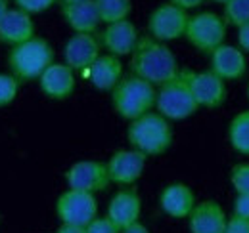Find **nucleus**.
<instances>
[{"mask_svg":"<svg viewBox=\"0 0 249 233\" xmlns=\"http://www.w3.org/2000/svg\"><path fill=\"white\" fill-rule=\"evenodd\" d=\"M130 71L132 75L159 88L165 83L177 79L182 69L178 65L177 56L165 42H159L150 34H146L140 36L136 48L130 54Z\"/></svg>","mask_w":249,"mask_h":233,"instance_id":"nucleus-1","label":"nucleus"},{"mask_svg":"<svg viewBox=\"0 0 249 233\" xmlns=\"http://www.w3.org/2000/svg\"><path fill=\"white\" fill-rule=\"evenodd\" d=\"M173 126L157 111H150L128 122L126 140L130 149L140 151L146 157H159L173 146Z\"/></svg>","mask_w":249,"mask_h":233,"instance_id":"nucleus-2","label":"nucleus"},{"mask_svg":"<svg viewBox=\"0 0 249 233\" xmlns=\"http://www.w3.org/2000/svg\"><path fill=\"white\" fill-rule=\"evenodd\" d=\"M54 48L42 36H33L29 40L12 46L8 52L10 75H14L19 83L38 81L40 75L54 63Z\"/></svg>","mask_w":249,"mask_h":233,"instance_id":"nucleus-3","label":"nucleus"},{"mask_svg":"<svg viewBox=\"0 0 249 233\" xmlns=\"http://www.w3.org/2000/svg\"><path fill=\"white\" fill-rule=\"evenodd\" d=\"M157 88L148 81L126 75L119 81V84L111 90V105L113 111L124 120H134L156 109Z\"/></svg>","mask_w":249,"mask_h":233,"instance_id":"nucleus-4","label":"nucleus"},{"mask_svg":"<svg viewBox=\"0 0 249 233\" xmlns=\"http://www.w3.org/2000/svg\"><path fill=\"white\" fill-rule=\"evenodd\" d=\"M197 109L199 107L190 92L188 81L182 71L177 79L157 88L156 111L167 120H184L188 116L196 115Z\"/></svg>","mask_w":249,"mask_h":233,"instance_id":"nucleus-5","label":"nucleus"},{"mask_svg":"<svg viewBox=\"0 0 249 233\" xmlns=\"http://www.w3.org/2000/svg\"><path fill=\"white\" fill-rule=\"evenodd\" d=\"M184 38L201 54L215 52L226 38V23L213 12H199L190 16Z\"/></svg>","mask_w":249,"mask_h":233,"instance_id":"nucleus-6","label":"nucleus"},{"mask_svg":"<svg viewBox=\"0 0 249 233\" xmlns=\"http://www.w3.org/2000/svg\"><path fill=\"white\" fill-rule=\"evenodd\" d=\"M56 214L62 224L87 228L98 216L96 195L77 189H65L56 201Z\"/></svg>","mask_w":249,"mask_h":233,"instance_id":"nucleus-7","label":"nucleus"},{"mask_svg":"<svg viewBox=\"0 0 249 233\" xmlns=\"http://www.w3.org/2000/svg\"><path fill=\"white\" fill-rule=\"evenodd\" d=\"M188 19H190V16L186 10H182L171 2L159 4L148 17V34L159 42L167 44L171 40L184 36Z\"/></svg>","mask_w":249,"mask_h":233,"instance_id":"nucleus-8","label":"nucleus"},{"mask_svg":"<svg viewBox=\"0 0 249 233\" xmlns=\"http://www.w3.org/2000/svg\"><path fill=\"white\" fill-rule=\"evenodd\" d=\"M65 182H67V189L87 191L92 195L106 191L107 185L111 183L106 163H100V161L73 163L65 172Z\"/></svg>","mask_w":249,"mask_h":233,"instance_id":"nucleus-9","label":"nucleus"},{"mask_svg":"<svg viewBox=\"0 0 249 233\" xmlns=\"http://www.w3.org/2000/svg\"><path fill=\"white\" fill-rule=\"evenodd\" d=\"M197 107L217 109L226 100V83L213 71H182Z\"/></svg>","mask_w":249,"mask_h":233,"instance_id":"nucleus-10","label":"nucleus"},{"mask_svg":"<svg viewBox=\"0 0 249 233\" xmlns=\"http://www.w3.org/2000/svg\"><path fill=\"white\" fill-rule=\"evenodd\" d=\"M146 161H148V157L142 155L136 149H119V151H115L106 163L111 183L130 187L132 183H136L140 180V176L144 174Z\"/></svg>","mask_w":249,"mask_h":233,"instance_id":"nucleus-11","label":"nucleus"},{"mask_svg":"<svg viewBox=\"0 0 249 233\" xmlns=\"http://www.w3.org/2000/svg\"><path fill=\"white\" fill-rule=\"evenodd\" d=\"M102 44L96 34L75 33L63 44V63L73 71H87L96 59L100 58Z\"/></svg>","mask_w":249,"mask_h":233,"instance_id":"nucleus-12","label":"nucleus"},{"mask_svg":"<svg viewBox=\"0 0 249 233\" xmlns=\"http://www.w3.org/2000/svg\"><path fill=\"white\" fill-rule=\"evenodd\" d=\"M98 40L107 54L115 58H123L132 54V50L140 40V33L130 19H121L106 25V29L98 34Z\"/></svg>","mask_w":249,"mask_h":233,"instance_id":"nucleus-13","label":"nucleus"},{"mask_svg":"<svg viewBox=\"0 0 249 233\" xmlns=\"http://www.w3.org/2000/svg\"><path fill=\"white\" fill-rule=\"evenodd\" d=\"M142 214V199L134 187H123L119 189L107 203L106 216L119 228L124 230L136 222H140Z\"/></svg>","mask_w":249,"mask_h":233,"instance_id":"nucleus-14","label":"nucleus"},{"mask_svg":"<svg viewBox=\"0 0 249 233\" xmlns=\"http://www.w3.org/2000/svg\"><path fill=\"white\" fill-rule=\"evenodd\" d=\"M38 86L40 92L56 101H63L69 96H73L77 81H75V71L71 67H67L65 63L54 61L38 79Z\"/></svg>","mask_w":249,"mask_h":233,"instance_id":"nucleus-15","label":"nucleus"},{"mask_svg":"<svg viewBox=\"0 0 249 233\" xmlns=\"http://www.w3.org/2000/svg\"><path fill=\"white\" fill-rule=\"evenodd\" d=\"M209 63H211L209 71H213L224 83L226 81H238L248 71L246 54L240 48L230 46V44H220L215 52H211Z\"/></svg>","mask_w":249,"mask_h":233,"instance_id":"nucleus-16","label":"nucleus"},{"mask_svg":"<svg viewBox=\"0 0 249 233\" xmlns=\"http://www.w3.org/2000/svg\"><path fill=\"white\" fill-rule=\"evenodd\" d=\"M196 193L192 191V187L182 183V182H173L169 185L163 187V191L159 193V206L161 210L177 220L188 218L196 206Z\"/></svg>","mask_w":249,"mask_h":233,"instance_id":"nucleus-17","label":"nucleus"},{"mask_svg":"<svg viewBox=\"0 0 249 233\" xmlns=\"http://www.w3.org/2000/svg\"><path fill=\"white\" fill-rule=\"evenodd\" d=\"M33 36H36V27H35L31 14L19 8H10L0 19V42L2 44L16 46Z\"/></svg>","mask_w":249,"mask_h":233,"instance_id":"nucleus-18","label":"nucleus"},{"mask_svg":"<svg viewBox=\"0 0 249 233\" xmlns=\"http://www.w3.org/2000/svg\"><path fill=\"white\" fill-rule=\"evenodd\" d=\"M228 216L217 201L196 203L192 214L188 216L190 233H224Z\"/></svg>","mask_w":249,"mask_h":233,"instance_id":"nucleus-19","label":"nucleus"},{"mask_svg":"<svg viewBox=\"0 0 249 233\" xmlns=\"http://www.w3.org/2000/svg\"><path fill=\"white\" fill-rule=\"evenodd\" d=\"M90 84L96 90L111 92L123 79V63L121 58H115L111 54H100V58L85 71Z\"/></svg>","mask_w":249,"mask_h":233,"instance_id":"nucleus-20","label":"nucleus"},{"mask_svg":"<svg viewBox=\"0 0 249 233\" xmlns=\"http://www.w3.org/2000/svg\"><path fill=\"white\" fill-rule=\"evenodd\" d=\"M62 16L67 27L73 33H90L94 34L100 27V14L94 0H81L62 6Z\"/></svg>","mask_w":249,"mask_h":233,"instance_id":"nucleus-21","label":"nucleus"},{"mask_svg":"<svg viewBox=\"0 0 249 233\" xmlns=\"http://www.w3.org/2000/svg\"><path fill=\"white\" fill-rule=\"evenodd\" d=\"M228 142L234 151L249 155V109L234 116L228 124Z\"/></svg>","mask_w":249,"mask_h":233,"instance_id":"nucleus-22","label":"nucleus"},{"mask_svg":"<svg viewBox=\"0 0 249 233\" xmlns=\"http://www.w3.org/2000/svg\"><path fill=\"white\" fill-rule=\"evenodd\" d=\"M100 14V21L109 25L121 19H128L132 12V0H94Z\"/></svg>","mask_w":249,"mask_h":233,"instance_id":"nucleus-23","label":"nucleus"},{"mask_svg":"<svg viewBox=\"0 0 249 233\" xmlns=\"http://www.w3.org/2000/svg\"><path fill=\"white\" fill-rule=\"evenodd\" d=\"M222 19L226 25H234V27L249 23V0H228L224 4Z\"/></svg>","mask_w":249,"mask_h":233,"instance_id":"nucleus-24","label":"nucleus"},{"mask_svg":"<svg viewBox=\"0 0 249 233\" xmlns=\"http://www.w3.org/2000/svg\"><path fill=\"white\" fill-rule=\"evenodd\" d=\"M19 92V81L10 73H0V107L14 103Z\"/></svg>","mask_w":249,"mask_h":233,"instance_id":"nucleus-25","label":"nucleus"},{"mask_svg":"<svg viewBox=\"0 0 249 233\" xmlns=\"http://www.w3.org/2000/svg\"><path fill=\"white\" fill-rule=\"evenodd\" d=\"M230 183H232L236 195H249V163H242V165L232 166Z\"/></svg>","mask_w":249,"mask_h":233,"instance_id":"nucleus-26","label":"nucleus"},{"mask_svg":"<svg viewBox=\"0 0 249 233\" xmlns=\"http://www.w3.org/2000/svg\"><path fill=\"white\" fill-rule=\"evenodd\" d=\"M58 0H14V4H16V8H19V10H23V12H27V14H42V12H46L48 8H52L54 4H56Z\"/></svg>","mask_w":249,"mask_h":233,"instance_id":"nucleus-27","label":"nucleus"},{"mask_svg":"<svg viewBox=\"0 0 249 233\" xmlns=\"http://www.w3.org/2000/svg\"><path fill=\"white\" fill-rule=\"evenodd\" d=\"M87 233H121V230L107 218V216H96L92 222L85 228Z\"/></svg>","mask_w":249,"mask_h":233,"instance_id":"nucleus-28","label":"nucleus"},{"mask_svg":"<svg viewBox=\"0 0 249 233\" xmlns=\"http://www.w3.org/2000/svg\"><path fill=\"white\" fill-rule=\"evenodd\" d=\"M224 233H249V222L232 214L226 222V228H224Z\"/></svg>","mask_w":249,"mask_h":233,"instance_id":"nucleus-29","label":"nucleus"},{"mask_svg":"<svg viewBox=\"0 0 249 233\" xmlns=\"http://www.w3.org/2000/svg\"><path fill=\"white\" fill-rule=\"evenodd\" d=\"M234 214L249 222V195H236V201H234Z\"/></svg>","mask_w":249,"mask_h":233,"instance_id":"nucleus-30","label":"nucleus"},{"mask_svg":"<svg viewBox=\"0 0 249 233\" xmlns=\"http://www.w3.org/2000/svg\"><path fill=\"white\" fill-rule=\"evenodd\" d=\"M238 46L244 54H249V23L238 27Z\"/></svg>","mask_w":249,"mask_h":233,"instance_id":"nucleus-31","label":"nucleus"},{"mask_svg":"<svg viewBox=\"0 0 249 233\" xmlns=\"http://www.w3.org/2000/svg\"><path fill=\"white\" fill-rule=\"evenodd\" d=\"M171 4H175V6H178V8H182V10H196V8H199L201 4H205V0H169Z\"/></svg>","mask_w":249,"mask_h":233,"instance_id":"nucleus-32","label":"nucleus"},{"mask_svg":"<svg viewBox=\"0 0 249 233\" xmlns=\"http://www.w3.org/2000/svg\"><path fill=\"white\" fill-rule=\"evenodd\" d=\"M121 233H150V230H148L144 224L136 222V224H132V226H128V228L121 230Z\"/></svg>","mask_w":249,"mask_h":233,"instance_id":"nucleus-33","label":"nucleus"},{"mask_svg":"<svg viewBox=\"0 0 249 233\" xmlns=\"http://www.w3.org/2000/svg\"><path fill=\"white\" fill-rule=\"evenodd\" d=\"M56 233H87L85 232V228H79V226H69V224H62Z\"/></svg>","mask_w":249,"mask_h":233,"instance_id":"nucleus-34","label":"nucleus"},{"mask_svg":"<svg viewBox=\"0 0 249 233\" xmlns=\"http://www.w3.org/2000/svg\"><path fill=\"white\" fill-rule=\"evenodd\" d=\"M10 10V0H0V19L4 17V14Z\"/></svg>","mask_w":249,"mask_h":233,"instance_id":"nucleus-35","label":"nucleus"},{"mask_svg":"<svg viewBox=\"0 0 249 233\" xmlns=\"http://www.w3.org/2000/svg\"><path fill=\"white\" fill-rule=\"evenodd\" d=\"M62 6H65V4H73V2H81V0H58Z\"/></svg>","mask_w":249,"mask_h":233,"instance_id":"nucleus-36","label":"nucleus"},{"mask_svg":"<svg viewBox=\"0 0 249 233\" xmlns=\"http://www.w3.org/2000/svg\"><path fill=\"white\" fill-rule=\"evenodd\" d=\"M213 2H218V4H226L228 0H213Z\"/></svg>","mask_w":249,"mask_h":233,"instance_id":"nucleus-37","label":"nucleus"},{"mask_svg":"<svg viewBox=\"0 0 249 233\" xmlns=\"http://www.w3.org/2000/svg\"><path fill=\"white\" fill-rule=\"evenodd\" d=\"M248 98H249V84H248Z\"/></svg>","mask_w":249,"mask_h":233,"instance_id":"nucleus-38","label":"nucleus"}]
</instances>
